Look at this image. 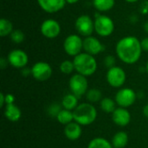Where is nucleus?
I'll return each mask as SVG.
<instances>
[{
	"label": "nucleus",
	"mask_w": 148,
	"mask_h": 148,
	"mask_svg": "<svg viewBox=\"0 0 148 148\" xmlns=\"http://www.w3.org/2000/svg\"><path fill=\"white\" fill-rule=\"evenodd\" d=\"M142 51L140 41L134 36L122 37L117 42L115 46L118 58L126 64L136 63L140 59Z\"/></svg>",
	"instance_id": "1"
},
{
	"label": "nucleus",
	"mask_w": 148,
	"mask_h": 148,
	"mask_svg": "<svg viewBox=\"0 0 148 148\" xmlns=\"http://www.w3.org/2000/svg\"><path fill=\"white\" fill-rule=\"evenodd\" d=\"M74 64L76 73L84 76H91L97 70V62L94 56L82 52L74 57Z\"/></svg>",
	"instance_id": "2"
},
{
	"label": "nucleus",
	"mask_w": 148,
	"mask_h": 148,
	"mask_svg": "<svg viewBox=\"0 0 148 148\" xmlns=\"http://www.w3.org/2000/svg\"><path fill=\"white\" fill-rule=\"evenodd\" d=\"M75 121L81 126H88L97 118V110L91 103H82L73 111Z\"/></svg>",
	"instance_id": "3"
},
{
	"label": "nucleus",
	"mask_w": 148,
	"mask_h": 148,
	"mask_svg": "<svg viewBox=\"0 0 148 148\" xmlns=\"http://www.w3.org/2000/svg\"><path fill=\"white\" fill-rule=\"evenodd\" d=\"M95 31L101 37L110 36L114 31V23L108 16L97 13L95 17Z\"/></svg>",
	"instance_id": "4"
},
{
	"label": "nucleus",
	"mask_w": 148,
	"mask_h": 148,
	"mask_svg": "<svg viewBox=\"0 0 148 148\" xmlns=\"http://www.w3.org/2000/svg\"><path fill=\"white\" fill-rule=\"evenodd\" d=\"M63 49L69 56H76L83 49V40L80 35L71 34L68 36L63 42Z\"/></svg>",
	"instance_id": "5"
},
{
	"label": "nucleus",
	"mask_w": 148,
	"mask_h": 148,
	"mask_svg": "<svg viewBox=\"0 0 148 148\" xmlns=\"http://www.w3.org/2000/svg\"><path fill=\"white\" fill-rule=\"evenodd\" d=\"M69 86L72 94L78 98L86 95L88 90V82L87 77L78 73L71 76L69 82Z\"/></svg>",
	"instance_id": "6"
},
{
	"label": "nucleus",
	"mask_w": 148,
	"mask_h": 148,
	"mask_svg": "<svg viewBox=\"0 0 148 148\" xmlns=\"http://www.w3.org/2000/svg\"><path fill=\"white\" fill-rule=\"evenodd\" d=\"M75 28L81 36L88 37L95 31V22L88 15L79 16L75 22Z\"/></svg>",
	"instance_id": "7"
},
{
	"label": "nucleus",
	"mask_w": 148,
	"mask_h": 148,
	"mask_svg": "<svg viewBox=\"0 0 148 148\" xmlns=\"http://www.w3.org/2000/svg\"><path fill=\"white\" fill-rule=\"evenodd\" d=\"M108 83L115 88H121L127 80V75L125 70L118 66H114L109 69L106 75Z\"/></svg>",
	"instance_id": "8"
},
{
	"label": "nucleus",
	"mask_w": 148,
	"mask_h": 148,
	"mask_svg": "<svg viewBox=\"0 0 148 148\" xmlns=\"http://www.w3.org/2000/svg\"><path fill=\"white\" fill-rule=\"evenodd\" d=\"M53 70L46 62H37L31 67V75L38 82H46L52 75Z\"/></svg>",
	"instance_id": "9"
},
{
	"label": "nucleus",
	"mask_w": 148,
	"mask_h": 148,
	"mask_svg": "<svg viewBox=\"0 0 148 148\" xmlns=\"http://www.w3.org/2000/svg\"><path fill=\"white\" fill-rule=\"evenodd\" d=\"M61 30L60 23L53 18L45 19L40 26L41 34L48 39L56 38L61 34Z\"/></svg>",
	"instance_id": "10"
},
{
	"label": "nucleus",
	"mask_w": 148,
	"mask_h": 148,
	"mask_svg": "<svg viewBox=\"0 0 148 148\" xmlns=\"http://www.w3.org/2000/svg\"><path fill=\"white\" fill-rule=\"evenodd\" d=\"M137 99V95L134 90L129 88H123L120 89L115 95V101L121 108H127L134 104Z\"/></svg>",
	"instance_id": "11"
},
{
	"label": "nucleus",
	"mask_w": 148,
	"mask_h": 148,
	"mask_svg": "<svg viewBox=\"0 0 148 148\" xmlns=\"http://www.w3.org/2000/svg\"><path fill=\"white\" fill-rule=\"evenodd\" d=\"M9 64L15 69H23L29 62V56L27 53L22 49H12L7 56Z\"/></svg>",
	"instance_id": "12"
},
{
	"label": "nucleus",
	"mask_w": 148,
	"mask_h": 148,
	"mask_svg": "<svg viewBox=\"0 0 148 148\" xmlns=\"http://www.w3.org/2000/svg\"><path fill=\"white\" fill-rule=\"evenodd\" d=\"M104 49H105L104 45L101 43V42L98 38H96L93 36H90L85 37L83 39L84 52L95 56L101 53L102 51H104Z\"/></svg>",
	"instance_id": "13"
},
{
	"label": "nucleus",
	"mask_w": 148,
	"mask_h": 148,
	"mask_svg": "<svg viewBox=\"0 0 148 148\" xmlns=\"http://www.w3.org/2000/svg\"><path fill=\"white\" fill-rule=\"evenodd\" d=\"M39 7L45 12L53 14L64 9L66 0H36Z\"/></svg>",
	"instance_id": "14"
},
{
	"label": "nucleus",
	"mask_w": 148,
	"mask_h": 148,
	"mask_svg": "<svg viewBox=\"0 0 148 148\" xmlns=\"http://www.w3.org/2000/svg\"><path fill=\"white\" fill-rule=\"evenodd\" d=\"M112 119L117 126L126 127L131 121V114L127 108L119 107L112 114Z\"/></svg>",
	"instance_id": "15"
},
{
	"label": "nucleus",
	"mask_w": 148,
	"mask_h": 148,
	"mask_svg": "<svg viewBox=\"0 0 148 148\" xmlns=\"http://www.w3.org/2000/svg\"><path fill=\"white\" fill-rule=\"evenodd\" d=\"M82 126L75 121H73L68 124L67 126H65L64 134L66 138L69 140H77L82 136Z\"/></svg>",
	"instance_id": "16"
},
{
	"label": "nucleus",
	"mask_w": 148,
	"mask_h": 148,
	"mask_svg": "<svg viewBox=\"0 0 148 148\" xmlns=\"http://www.w3.org/2000/svg\"><path fill=\"white\" fill-rule=\"evenodd\" d=\"M4 116L11 122H16L22 117V111L16 104L7 105L4 108Z\"/></svg>",
	"instance_id": "17"
},
{
	"label": "nucleus",
	"mask_w": 148,
	"mask_h": 148,
	"mask_svg": "<svg viewBox=\"0 0 148 148\" xmlns=\"http://www.w3.org/2000/svg\"><path fill=\"white\" fill-rule=\"evenodd\" d=\"M128 135L126 132L120 131L116 133L112 139V145L114 148H124L128 144Z\"/></svg>",
	"instance_id": "18"
},
{
	"label": "nucleus",
	"mask_w": 148,
	"mask_h": 148,
	"mask_svg": "<svg viewBox=\"0 0 148 148\" xmlns=\"http://www.w3.org/2000/svg\"><path fill=\"white\" fill-rule=\"evenodd\" d=\"M78 97L74 94H68L64 95L62 101V106L64 109L74 111L78 107Z\"/></svg>",
	"instance_id": "19"
},
{
	"label": "nucleus",
	"mask_w": 148,
	"mask_h": 148,
	"mask_svg": "<svg viewBox=\"0 0 148 148\" xmlns=\"http://www.w3.org/2000/svg\"><path fill=\"white\" fill-rule=\"evenodd\" d=\"M115 4V0H93V5L98 12L111 10Z\"/></svg>",
	"instance_id": "20"
},
{
	"label": "nucleus",
	"mask_w": 148,
	"mask_h": 148,
	"mask_svg": "<svg viewBox=\"0 0 148 148\" xmlns=\"http://www.w3.org/2000/svg\"><path fill=\"white\" fill-rule=\"evenodd\" d=\"M13 30H14L13 23L10 20L4 18V17L0 19V36L1 37H6L8 36H10Z\"/></svg>",
	"instance_id": "21"
},
{
	"label": "nucleus",
	"mask_w": 148,
	"mask_h": 148,
	"mask_svg": "<svg viewBox=\"0 0 148 148\" xmlns=\"http://www.w3.org/2000/svg\"><path fill=\"white\" fill-rule=\"evenodd\" d=\"M56 119H57L59 123L67 126L68 124H69V123L73 122V121H75L74 113L70 110H67V109L62 108L59 112V114H57Z\"/></svg>",
	"instance_id": "22"
},
{
	"label": "nucleus",
	"mask_w": 148,
	"mask_h": 148,
	"mask_svg": "<svg viewBox=\"0 0 148 148\" xmlns=\"http://www.w3.org/2000/svg\"><path fill=\"white\" fill-rule=\"evenodd\" d=\"M116 104H117L116 101H114V100H112L111 98H108V97L102 98V100L101 101V103H100L101 110L107 114H113L114 112V110L117 108Z\"/></svg>",
	"instance_id": "23"
},
{
	"label": "nucleus",
	"mask_w": 148,
	"mask_h": 148,
	"mask_svg": "<svg viewBox=\"0 0 148 148\" xmlns=\"http://www.w3.org/2000/svg\"><path fill=\"white\" fill-rule=\"evenodd\" d=\"M87 148H114L112 143L104 138H95L88 145Z\"/></svg>",
	"instance_id": "24"
},
{
	"label": "nucleus",
	"mask_w": 148,
	"mask_h": 148,
	"mask_svg": "<svg viewBox=\"0 0 148 148\" xmlns=\"http://www.w3.org/2000/svg\"><path fill=\"white\" fill-rule=\"evenodd\" d=\"M86 98L90 103L98 102L102 100V94L100 89L97 88H91L88 89L86 94Z\"/></svg>",
	"instance_id": "25"
},
{
	"label": "nucleus",
	"mask_w": 148,
	"mask_h": 148,
	"mask_svg": "<svg viewBox=\"0 0 148 148\" xmlns=\"http://www.w3.org/2000/svg\"><path fill=\"white\" fill-rule=\"evenodd\" d=\"M59 69L64 75H70V74H72L74 72V70H75L74 62L73 61H69V60H65V61L62 62L60 66H59Z\"/></svg>",
	"instance_id": "26"
},
{
	"label": "nucleus",
	"mask_w": 148,
	"mask_h": 148,
	"mask_svg": "<svg viewBox=\"0 0 148 148\" xmlns=\"http://www.w3.org/2000/svg\"><path fill=\"white\" fill-rule=\"evenodd\" d=\"M10 40L12 41V42H14L16 44H20L24 41L25 35L20 29H14L12 31V33L10 34Z\"/></svg>",
	"instance_id": "27"
},
{
	"label": "nucleus",
	"mask_w": 148,
	"mask_h": 148,
	"mask_svg": "<svg viewBox=\"0 0 148 148\" xmlns=\"http://www.w3.org/2000/svg\"><path fill=\"white\" fill-rule=\"evenodd\" d=\"M103 62H104L105 66L109 69H111V68H113V67L115 66L116 59H115V57H114V56L109 55V56H107L104 58Z\"/></svg>",
	"instance_id": "28"
},
{
	"label": "nucleus",
	"mask_w": 148,
	"mask_h": 148,
	"mask_svg": "<svg viewBox=\"0 0 148 148\" xmlns=\"http://www.w3.org/2000/svg\"><path fill=\"white\" fill-rule=\"evenodd\" d=\"M62 110L61 108V106L57 103H54L52 105H50L49 107V114L51 115V116H54V117H56L57 114H59V112Z\"/></svg>",
	"instance_id": "29"
},
{
	"label": "nucleus",
	"mask_w": 148,
	"mask_h": 148,
	"mask_svg": "<svg viewBox=\"0 0 148 148\" xmlns=\"http://www.w3.org/2000/svg\"><path fill=\"white\" fill-rule=\"evenodd\" d=\"M139 10L142 15L148 14V0H144L141 2L140 8H139Z\"/></svg>",
	"instance_id": "30"
},
{
	"label": "nucleus",
	"mask_w": 148,
	"mask_h": 148,
	"mask_svg": "<svg viewBox=\"0 0 148 148\" xmlns=\"http://www.w3.org/2000/svg\"><path fill=\"white\" fill-rule=\"evenodd\" d=\"M15 104V96L12 94L5 95V106Z\"/></svg>",
	"instance_id": "31"
},
{
	"label": "nucleus",
	"mask_w": 148,
	"mask_h": 148,
	"mask_svg": "<svg viewBox=\"0 0 148 148\" xmlns=\"http://www.w3.org/2000/svg\"><path fill=\"white\" fill-rule=\"evenodd\" d=\"M140 43H141V47H142L143 51H147V52H148V36L144 37V38L140 41Z\"/></svg>",
	"instance_id": "32"
},
{
	"label": "nucleus",
	"mask_w": 148,
	"mask_h": 148,
	"mask_svg": "<svg viewBox=\"0 0 148 148\" xmlns=\"http://www.w3.org/2000/svg\"><path fill=\"white\" fill-rule=\"evenodd\" d=\"M8 63H9V62H8L7 58L2 57V58L0 59V68H1L2 69H5V67L7 66V64H8Z\"/></svg>",
	"instance_id": "33"
},
{
	"label": "nucleus",
	"mask_w": 148,
	"mask_h": 148,
	"mask_svg": "<svg viewBox=\"0 0 148 148\" xmlns=\"http://www.w3.org/2000/svg\"><path fill=\"white\" fill-rule=\"evenodd\" d=\"M22 75L23 76H28V75H31V68L29 69V68L25 67V68L22 69Z\"/></svg>",
	"instance_id": "34"
},
{
	"label": "nucleus",
	"mask_w": 148,
	"mask_h": 148,
	"mask_svg": "<svg viewBox=\"0 0 148 148\" xmlns=\"http://www.w3.org/2000/svg\"><path fill=\"white\" fill-rule=\"evenodd\" d=\"M5 105V95L3 93L0 94V107L3 108V106Z\"/></svg>",
	"instance_id": "35"
},
{
	"label": "nucleus",
	"mask_w": 148,
	"mask_h": 148,
	"mask_svg": "<svg viewBox=\"0 0 148 148\" xmlns=\"http://www.w3.org/2000/svg\"><path fill=\"white\" fill-rule=\"evenodd\" d=\"M143 114H144V115L148 118V104H147L145 107H144V108H143Z\"/></svg>",
	"instance_id": "36"
},
{
	"label": "nucleus",
	"mask_w": 148,
	"mask_h": 148,
	"mask_svg": "<svg viewBox=\"0 0 148 148\" xmlns=\"http://www.w3.org/2000/svg\"><path fill=\"white\" fill-rule=\"evenodd\" d=\"M80 0H66V3L69 4H75L76 3H78Z\"/></svg>",
	"instance_id": "37"
},
{
	"label": "nucleus",
	"mask_w": 148,
	"mask_h": 148,
	"mask_svg": "<svg viewBox=\"0 0 148 148\" xmlns=\"http://www.w3.org/2000/svg\"><path fill=\"white\" fill-rule=\"evenodd\" d=\"M143 29H144L145 32H147V33L148 34V21H147V22L144 23V25H143Z\"/></svg>",
	"instance_id": "38"
},
{
	"label": "nucleus",
	"mask_w": 148,
	"mask_h": 148,
	"mask_svg": "<svg viewBox=\"0 0 148 148\" xmlns=\"http://www.w3.org/2000/svg\"><path fill=\"white\" fill-rule=\"evenodd\" d=\"M127 3H137L139 2L140 0H125Z\"/></svg>",
	"instance_id": "39"
},
{
	"label": "nucleus",
	"mask_w": 148,
	"mask_h": 148,
	"mask_svg": "<svg viewBox=\"0 0 148 148\" xmlns=\"http://www.w3.org/2000/svg\"><path fill=\"white\" fill-rule=\"evenodd\" d=\"M146 70H147V72L148 74V62L147 63V65H146Z\"/></svg>",
	"instance_id": "40"
}]
</instances>
